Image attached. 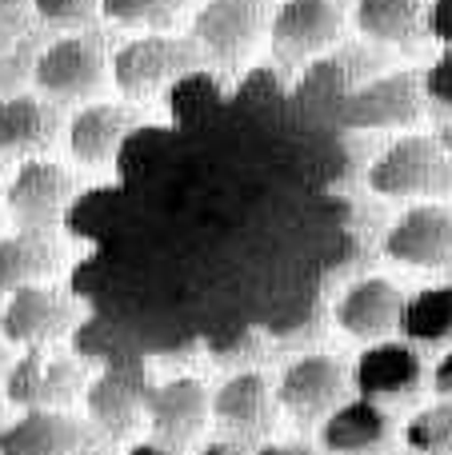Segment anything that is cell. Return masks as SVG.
Wrapping results in <instances>:
<instances>
[{
  "label": "cell",
  "mask_w": 452,
  "mask_h": 455,
  "mask_svg": "<svg viewBox=\"0 0 452 455\" xmlns=\"http://www.w3.org/2000/svg\"><path fill=\"white\" fill-rule=\"evenodd\" d=\"M448 283H452V264H448Z\"/></svg>",
  "instance_id": "1f68e13d"
},
{
  "label": "cell",
  "mask_w": 452,
  "mask_h": 455,
  "mask_svg": "<svg viewBox=\"0 0 452 455\" xmlns=\"http://www.w3.org/2000/svg\"><path fill=\"white\" fill-rule=\"evenodd\" d=\"M197 68V48L181 36H141L128 40L112 56V80L125 96H152Z\"/></svg>",
  "instance_id": "7a4b0ae2"
},
{
  "label": "cell",
  "mask_w": 452,
  "mask_h": 455,
  "mask_svg": "<svg viewBox=\"0 0 452 455\" xmlns=\"http://www.w3.org/2000/svg\"><path fill=\"white\" fill-rule=\"evenodd\" d=\"M36 16L44 24H56V28H77L93 16L96 0H32Z\"/></svg>",
  "instance_id": "484cf974"
},
{
  "label": "cell",
  "mask_w": 452,
  "mask_h": 455,
  "mask_svg": "<svg viewBox=\"0 0 452 455\" xmlns=\"http://www.w3.org/2000/svg\"><path fill=\"white\" fill-rule=\"evenodd\" d=\"M56 264L52 243L44 240V232H16L0 240V291H20L40 283Z\"/></svg>",
  "instance_id": "ffe728a7"
},
{
  "label": "cell",
  "mask_w": 452,
  "mask_h": 455,
  "mask_svg": "<svg viewBox=\"0 0 452 455\" xmlns=\"http://www.w3.org/2000/svg\"><path fill=\"white\" fill-rule=\"evenodd\" d=\"M400 336L408 344H445V339H452V283L448 288H424L405 299Z\"/></svg>",
  "instance_id": "603a6c76"
},
{
  "label": "cell",
  "mask_w": 452,
  "mask_h": 455,
  "mask_svg": "<svg viewBox=\"0 0 452 455\" xmlns=\"http://www.w3.org/2000/svg\"><path fill=\"white\" fill-rule=\"evenodd\" d=\"M253 455H317V451L304 448V443H264V448H256Z\"/></svg>",
  "instance_id": "83f0119b"
},
{
  "label": "cell",
  "mask_w": 452,
  "mask_h": 455,
  "mask_svg": "<svg viewBox=\"0 0 452 455\" xmlns=\"http://www.w3.org/2000/svg\"><path fill=\"white\" fill-rule=\"evenodd\" d=\"M125 455H173V451H168L160 440H144V443H136V448H128Z\"/></svg>",
  "instance_id": "f1b7e54d"
},
{
  "label": "cell",
  "mask_w": 452,
  "mask_h": 455,
  "mask_svg": "<svg viewBox=\"0 0 452 455\" xmlns=\"http://www.w3.org/2000/svg\"><path fill=\"white\" fill-rule=\"evenodd\" d=\"M144 392L133 376L125 371H104L93 387H88V411H93L96 424H104L109 432H128L136 424L144 408Z\"/></svg>",
  "instance_id": "7402d4cb"
},
{
  "label": "cell",
  "mask_w": 452,
  "mask_h": 455,
  "mask_svg": "<svg viewBox=\"0 0 452 455\" xmlns=\"http://www.w3.org/2000/svg\"><path fill=\"white\" fill-rule=\"evenodd\" d=\"M405 443H408V451H421V455H452V408L448 403L416 411L405 424Z\"/></svg>",
  "instance_id": "cb8c5ba5"
},
{
  "label": "cell",
  "mask_w": 452,
  "mask_h": 455,
  "mask_svg": "<svg viewBox=\"0 0 452 455\" xmlns=\"http://www.w3.org/2000/svg\"><path fill=\"white\" fill-rule=\"evenodd\" d=\"M85 427L56 408H28L0 432V455H77Z\"/></svg>",
  "instance_id": "2e32d148"
},
{
  "label": "cell",
  "mask_w": 452,
  "mask_h": 455,
  "mask_svg": "<svg viewBox=\"0 0 452 455\" xmlns=\"http://www.w3.org/2000/svg\"><path fill=\"white\" fill-rule=\"evenodd\" d=\"M128 128H133V116L125 108H117V104H88V108H80L69 124L72 160H80L88 168L109 164Z\"/></svg>",
  "instance_id": "e0dca14e"
},
{
  "label": "cell",
  "mask_w": 452,
  "mask_h": 455,
  "mask_svg": "<svg viewBox=\"0 0 452 455\" xmlns=\"http://www.w3.org/2000/svg\"><path fill=\"white\" fill-rule=\"evenodd\" d=\"M269 4L264 0H208L192 16V40L213 60H240L248 48L269 32Z\"/></svg>",
  "instance_id": "277c9868"
},
{
  "label": "cell",
  "mask_w": 452,
  "mask_h": 455,
  "mask_svg": "<svg viewBox=\"0 0 452 455\" xmlns=\"http://www.w3.org/2000/svg\"><path fill=\"white\" fill-rule=\"evenodd\" d=\"M56 132V112L36 96H12L0 104V156H32L48 148Z\"/></svg>",
  "instance_id": "d6986e66"
},
{
  "label": "cell",
  "mask_w": 452,
  "mask_h": 455,
  "mask_svg": "<svg viewBox=\"0 0 452 455\" xmlns=\"http://www.w3.org/2000/svg\"><path fill=\"white\" fill-rule=\"evenodd\" d=\"M144 416H149L152 435L165 448H176V443H192L205 432V419L213 416V400H208L200 379H168L149 395Z\"/></svg>",
  "instance_id": "8fae6325"
},
{
  "label": "cell",
  "mask_w": 452,
  "mask_h": 455,
  "mask_svg": "<svg viewBox=\"0 0 452 455\" xmlns=\"http://www.w3.org/2000/svg\"><path fill=\"white\" fill-rule=\"evenodd\" d=\"M36 88L52 100H88L104 80V48L93 36H61L36 60Z\"/></svg>",
  "instance_id": "5b68a950"
},
{
  "label": "cell",
  "mask_w": 452,
  "mask_h": 455,
  "mask_svg": "<svg viewBox=\"0 0 452 455\" xmlns=\"http://www.w3.org/2000/svg\"><path fill=\"white\" fill-rule=\"evenodd\" d=\"M341 36V8L333 0H285L269 20L277 60H309Z\"/></svg>",
  "instance_id": "ba28073f"
},
{
  "label": "cell",
  "mask_w": 452,
  "mask_h": 455,
  "mask_svg": "<svg viewBox=\"0 0 452 455\" xmlns=\"http://www.w3.org/2000/svg\"><path fill=\"white\" fill-rule=\"evenodd\" d=\"M72 323V307L61 291L32 283L8 296L4 312H0V336L8 344H24V347H44L48 339H56L64 328Z\"/></svg>",
  "instance_id": "7c38bea8"
},
{
  "label": "cell",
  "mask_w": 452,
  "mask_h": 455,
  "mask_svg": "<svg viewBox=\"0 0 452 455\" xmlns=\"http://www.w3.org/2000/svg\"><path fill=\"white\" fill-rule=\"evenodd\" d=\"M384 256L405 267H445L452 264V208L413 204L384 232Z\"/></svg>",
  "instance_id": "52a82bcc"
},
{
  "label": "cell",
  "mask_w": 452,
  "mask_h": 455,
  "mask_svg": "<svg viewBox=\"0 0 452 455\" xmlns=\"http://www.w3.org/2000/svg\"><path fill=\"white\" fill-rule=\"evenodd\" d=\"M277 392L269 387V379L261 371H237L232 379H224L213 395V419L229 432H256L269 424V411Z\"/></svg>",
  "instance_id": "ac0fdd59"
},
{
  "label": "cell",
  "mask_w": 452,
  "mask_h": 455,
  "mask_svg": "<svg viewBox=\"0 0 452 455\" xmlns=\"http://www.w3.org/2000/svg\"><path fill=\"white\" fill-rule=\"evenodd\" d=\"M184 0H101V16L120 28H165Z\"/></svg>",
  "instance_id": "d4e9b609"
},
{
  "label": "cell",
  "mask_w": 452,
  "mask_h": 455,
  "mask_svg": "<svg viewBox=\"0 0 452 455\" xmlns=\"http://www.w3.org/2000/svg\"><path fill=\"white\" fill-rule=\"evenodd\" d=\"M277 403L296 419H320L325 424L344 403V368L341 360L325 352L296 355L280 368L277 379Z\"/></svg>",
  "instance_id": "3957f363"
},
{
  "label": "cell",
  "mask_w": 452,
  "mask_h": 455,
  "mask_svg": "<svg viewBox=\"0 0 452 455\" xmlns=\"http://www.w3.org/2000/svg\"><path fill=\"white\" fill-rule=\"evenodd\" d=\"M77 455H85V451H77Z\"/></svg>",
  "instance_id": "d6a6232c"
},
{
  "label": "cell",
  "mask_w": 452,
  "mask_h": 455,
  "mask_svg": "<svg viewBox=\"0 0 452 455\" xmlns=\"http://www.w3.org/2000/svg\"><path fill=\"white\" fill-rule=\"evenodd\" d=\"M392 419L376 400H344L333 416L320 424V448L328 455H376L389 448Z\"/></svg>",
  "instance_id": "4fadbf2b"
},
{
  "label": "cell",
  "mask_w": 452,
  "mask_h": 455,
  "mask_svg": "<svg viewBox=\"0 0 452 455\" xmlns=\"http://www.w3.org/2000/svg\"><path fill=\"white\" fill-rule=\"evenodd\" d=\"M352 379H357V392L365 400H376V403L400 400V395L416 392V384H421V355L408 344L381 339V344L360 352Z\"/></svg>",
  "instance_id": "9a60e30c"
},
{
  "label": "cell",
  "mask_w": 452,
  "mask_h": 455,
  "mask_svg": "<svg viewBox=\"0 0 452 455\" xmlns=\"http://www.w3.org/2000/svg\"><path fill=\"white\" fill-rule=\"evenodd\" d=\"M192 455H237V451H232L229 443H205V448L192 451Z\"/></svg>",
  "instance_id": "f546056e"
},
{
  "label": "cell",
  "mask_w": 452,
  "mask_h": 455,
  "mask_svg": "<svg viewBox=\"0 0 452 455\" xmlns=\"http://www.w3.org/2000/svg\"><path fill=\"white\" fill-rule=\"evenodd\" d=\"M357 28L376 44H413L424 28V0H357Z\"/></svg>",
  "instance_id": "44dd1931"
},
{
  "label": "cell",
  "mask_w": 452,
  "mask_h": 455,
  "mask_svg": "<svg viewBox=\"0 0 452 455\" xmlns=\"http://www.w3.org/2000/svg\"><path fill=\"white\" fill-rule=\"evenodd\" d=\"M72 392H77V368L44 347H28L4 384V395L20 408H61Z\"/></svg>",
  "instance_id": "5bb4252c"
},
{
  "label": "cell",
  "mask_w": 452,
  "mask_h": 455,
  "mask_svg": "<svg viewBox=\"0 0 452 455\" xmlns=\"http://www.w3.org/2000/svg\"><path fill=\"white\" fill-rule=\"evenodd\" d=\"M432 387H437V395H452V352L440 355L437 371H432Z\"/></svg>",
  "instance_id": "4316f807"
},
{
  "label": "cell",
  "mask_w": 452,
  "mask_h": 455,
  "mask_svg": "<svg viewBox=\"0 0 452 455\" xmlns=\"http://www.w3.org/2000/svg\"><path fill=\"white\" fill-rule=\"evenodd\" d=\"M368 188L389 200L440 196L452 188V160L432 136H405L373 160Z\"/></svg>",
  "instance_id": "6da1fadb"
},
{
  "label": "cell",
  "mask_w": 452,
  "mask_h": 455,
  "mask_svg": "<svg viewBox=\"0 0 452 455\" xmlns=\"http://www.w3.org/2000/svg\"><path fill=\"white\" fill-rule=\"evenodd\" d=\"M421 116V84L413 72H389L349 92L344 124L349 128H400Z\"/></svg>",
  "instance_id": "30bf717a"
},
{
  "label": "cell",
  "mask_w": 452,
  "mask_h": 455,
  "mask_svg": "<svg viewBox=\"0 0 452 455\" xmlns=\"http://www.w3.org/2000/svg\"><path fill=\"white\" fill-rule=\"evenodd\" d=\"M400 312H405V296L384 275H365L349 283L333 307L336 328L365 344H381L389 339V331H400Z\"/></svg>",
  "instance_id": "9c48e42d"
},
{
  "label": "cell",
  "mask_w": 452,
  "mask_h": 455,
  "mask_svg": "<svg viewBox=\"0 0 452 455\" xmlns=\"http://www.w3.org/2000/svg\"><path fill=\"white\" fill-rule=\"evenodd\" d=\"M72 196V180L64 168L48 160H24L4 188L8 216L20 224V232H48L64 216Z\"/></svg>",
  "instance_id": "8992f818"
},
{
  "label": "cell",
  "mask_w": 452,
  "mask_h": 455,
  "mask_svg": "<svg viewBox=\"0 0 452 455\" xmlns=\"http://www.w3.org/2000/svg\"><path fill=\"white\" fill-rule=\"evenodd\" d=\"M12 4H20V0H0V8H12Z\"/></svg>",
  "instance_id": "4dcf8cb0"
}]
</instances>
